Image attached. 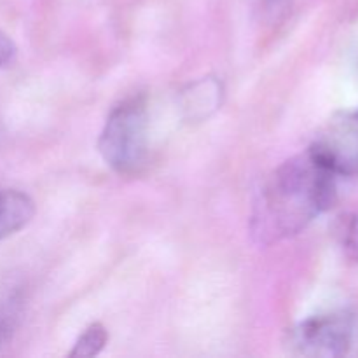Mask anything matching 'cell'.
Listing matches in <instances>:
<instances>
[{"mask_svg": "<svg viewBox=\"0 0 358 358\" xmlns=\"http://www.w3.org/2000/svg\"><path fill=\"white\" fill-rule=\"evenodd\" d=\"M334 234L343 254L358 264V213H345L338 217Z\"/></svg>", "mask_w": 358, "mask_h": 358, "instance_id": "obj_6", "label": "cell"}, {"mask_svg": "<svg viewBox=\"0 0 358 358\" xmlns=\"http://www.w3.org/2000/svg\"><path fill=\"white\" fill-rule=\"evenodd\" d=\"M35 215V203L16 189H0V241L28 226Z\"/></svg>", "mask_w": 358, "mask_h": 358, "instance_id": "obj_5", "label": "cell"}, {"mask_svg": "<svg viewBox=\"0 0 358 358\" xmlns=\"http://www.w3.org/2000/svg\"><path fill=\"white\" fill-rule=\"evenodd\" d=\"M336 175L310 152L289 159L269 175L252 213V231L273 243L306 229L336 201Z\"/></svg>", "mask_w": 358, "mask_h": 358, "instance_id": "obj_1", "label": "cell"}, {"mask_svg": "<svg viewBox=\"0 0 358 358\" xmlns=\"http://www.w3.org/2000/svg\"><path fill=\"white\" fill-rule=\"evenodd\" d=\"M108 341L107 329L101 324H91L83 334L79 336L73 350L69 357L72 358H91L100 355Z\"/></svg>", "mask_w": 358, "mask_h": 358, "instance_id": "obj_7", "label": "cell"}, {"mask_svg": "<svg viewBox=\"0 0 358 358\" xmlns=\"http://www.w3.org/2000/svg\"><path fill=\"white\" fill-rule=\"evenodd\" d=\"M308 152L336 177L358 175V108L334 115Z\"/></svg>", "mask_w": 358, "mask_h": 358, "instance_id": "obj_4", "label": "cell"}, {"mask_svg": "<svg viewBox=\"0 0 358 358\" xmlns=\"http://www.w3.org/2000/svg\"><path fill=\"white\" fill-rule=\"evenodd\" d=\"M14 317L7 311H0V352L13 341Z\"/></svg>", "mask_w": 358, "mask_h": 358, "instance_id": "obj_8", "label": "cell"}, {"mask_svg": "<svg viewBox=\"0 0 358 358\" xmlns=\"http://www.w3.org/2000/svg\"><path fill=\"white\" fill-rule=\"evenodd\" d=\"M14 58H16V45L3 31H0V69L10 65Z\"/></svg>", "mask_w": 358, "mask_h": 358, "instance_id": "obj_9", "label": "cell"}, {"mask_svg": "<svg viewBox=\"0 0 358 358\" xmlns=\"http://www.w3.org/2000/svg\"><path fill=\"white\" fill-rule=\"evenodd\" d=\"M355 339V322L350 313L336 311L311 317L290 331V346L304 357L338 358L348 355Z\"/></svg>", "mask_w": 358, "mask_h": 358, "instance_id": "obj_3", "label": "cell"}, {"mask_svg": "<svg viewBox=\"0 0 358 358\" xmlns=\"http://www.w3.org/2000/svg\"><path fill=\"white\" fill-rule=\"evenodd\" d=\"M98 150L115 173L142 171L149 154V112L143 98H128L110 112L98 140Z\"/></svg>", "mask_w": 358, "mask_h": 358, "instance_id": "obj_2", "label": "cell"}, {"mask_svg": "<svg viewBox=\"0 0 358 358\" xmlns=\"http://www.w3.org/2000/svg\"><path fill=\"white\" fill-rule=\"evenodd\" d=\"M262 2H264V9L269 13H278L287 7V0H262Z\"/></svg>", "mask_w": 358, "mask_h": 358, "instance_id": "obj_10", "label": "cell"}]
</instances>
